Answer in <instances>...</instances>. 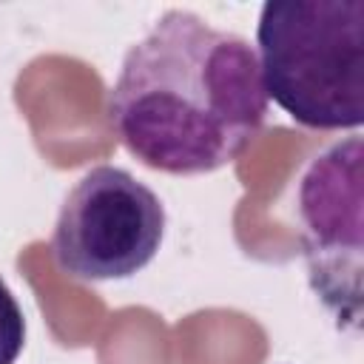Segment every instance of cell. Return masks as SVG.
Wrapping results in <instances>:
<instances>
[{"label":"cell","instance_id":"4","mask_svg":"<svg viewBox=\"0 0 364 364\" xmlns=\"http://www.w3.org/2000/svg\"><path fill=\"white\" fill-rule=\"evenodd\" d=\"M299 222L316 296L341 318L358 321L361 270V139L336 142L313 159L299 185Z\"/></svg>","mask_w":364,"mask_h":364},{"label":"cell","instance_id":"3","mask_svg":"<svg viewBox=\"0 0 364 364\" xmlns=\"http://www.w3.org/2000/svg\"><path fill=\"white\" fill-rule=\"evenodd\" d=\"M162 236V199L131 171L97 165L63 199L51 250L65 276L111 282L151 264Z\"/></svg>","mask_w":364,"mask_h":364},{"label":"cell","instance_id":"5","mask_svg":"<svg viewBox=\"0 0 364 364\" xmlns=\"http://www.w3.org/2000/svg\"><path fill=\"white\" fill-rule=\"evenodd\" d=\"M26 344V316L9 284L0 279V364H14Z\"/></svg>","mask_w":364,"mask_h":364},{"label":"cell","instance_id":"2","mask_svg":"<svg viewBox=\"0 0 364 364\" xmlns=\"http://www.w3.org/2000/svg\"><path fill=\"white\" fill-rule=\"evenodd\" d=\"M264 94L299 125L364 122V0L264 3L256 26Z\"/></svg>","mask_w":364,"mask_h":364},{"label":"cell","instance_id":"1","mask_svg":"<svg viewBox=\"0 0 364 364\" xmlns=\"http://www.w3.org/2000/svg\"><path fill=\"white\" fill-rule=\"evenodd\" d=\"M267 117L256 48L188 9L134 43L108 91V119L142 165L193 176L230 165Z\"/></svg>","mask_w":364,"mask_h":364}]
</instances>
